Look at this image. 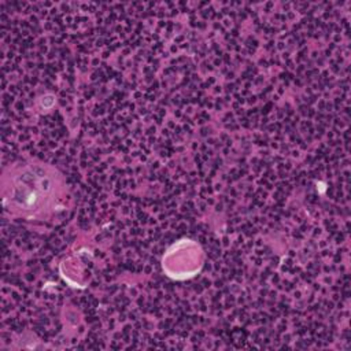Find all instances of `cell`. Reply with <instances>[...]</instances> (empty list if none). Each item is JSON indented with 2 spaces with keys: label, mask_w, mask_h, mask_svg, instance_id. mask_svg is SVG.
Wrapping results in <instances>:
<instances>
[{
  "label": "cell",
  "mask_w": 351,
  "mask_h": 351,
  "mask_svg": "<svg viewBox=\"0 0 351 351\" xmlns=\"http://www.w3.org/2000/svg\"><path fill=\"white\" fill-rule=\"evenodd\" d=\"M64 193L63 176L53 166L43 162L15 163L1 178L5 210L26 219H41L52 214Z\"/></svg>",
  "instance_id": "obj_1"
},
{
  "label": "cell",
  "mask_w": 351,
  "mask_h": 351,
  "mask_svg": "<svg viewBox=\"0 0 351 351\" xmlns=\"http://www.w3.org/2000/svg\"><path fill=\"white\" fill-rule=\"evenodd\" d=\"M203 261L204 254L200 244L191 239H181L165 252L162 269L173 280H186L200 271Z\"/></svg>",
  "instance_id": "obj_2"
}]
</instances>
